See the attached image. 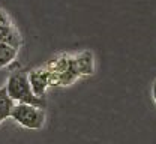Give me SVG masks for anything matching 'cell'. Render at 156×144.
I'll return each mask as SVG.
<instances>
[{"label": "cell", "mask_w": 156, "mask_h": 144, "mask_svg": "<svg viewBox=\"0 0 156 144\" xmlns=\"http://www.w3.org/2000/svg\"><path fill=\"white\" fill-rule=\"evenodd\" d=\"M11 117L27 129H41L45 123V113L42 108L29 104H15Z\"/></svg>", "instance_id": "2"}, {"label": "cell", "mask_w": 156, "mask_h": 144, "mask_svg": "<svg viewBox=\"0 0 156 144\" xmlns=\"http://www.w3.org/2000/svg\"><path fill=\"white\" fill-rule=\"evenodd\" d=\"M17 54H18V50L0 42V68H5L9 63L14 62L17 59Z\"/></svg>", "instance_id": "7"}, {"label": "cell", "mask_w": 156, "mask_h": 144, "mask_svg": "<svg viewBox=\"0 0 156 144\" xmlns=\"http://www.w3.org/2000/svg\"><path fill=\"white\" fill-rule=\"evenodd\" d=\"M6 90L9 96L15 101V104H29L38 108H44L47 105V101L44 98H38L30 87L29 77L23 71H14L8 81H6Z\"/></svg>", "instance_id": "1"}, {"label": "cell", "mask_w": 156, "mask_h": 144, "mask_svg": "<svg viewBox=\"0 0 156 144\" xmlns=\"http://www.w3.org/2000/svg\"><path fill=\"white\" fill-rule=\"evenodd\" d=\"M75 60V66H77V71L80 75H90L95 69V60H93V56L92 53L86 51V53H81L74 57Z\"/></svg>", "instance_id": "5"}, {"label": "cell", "mask_w": 156, "mask_h": 144, "mask_svg": "<svg viewBox=\"0 0 156 144\" xmlns=\"http://www.w3.org/2000/svg\"><path fill=\"white\" fill-rule=\"evenodd\" d=\"M14 107H15V101L9 96L6 87H0V123L11 117Z\"/></svg>", "instance_id": "6"}, {"label": "cell", "mask_w": 156, "mask_h": 144, "mask_svg": "<svg viewBox=\"0 0 156 144\" xmlns=\"http://www.w3.org/2000/svg\"><path fill=\"white\" fill-rule=\"evenodd\" d=\"M27 77H29V83H30L32 92L38 98H44L47 87L51 84L50 71L47 68L45 69H33V71H30V74H27Z\"/></svg>", "instance_id": "3"}, {"label": "cell", "mask_w": 156, "mask_h": 144, "mask_svg": "<svg viewBox=\"0 0 156 144\" xmlns=\"http://www.w3.org/2000/svg\"><path fill=\"white\" fill-rule=\"evenodd\" d=\"M153 99H155V102H156V80L153 83Z\"/></svg>", "instance_id": "9"}, {"label": "cell", "mask_w": 156, "mask_h": 144, "mask_svg": "<svg viewBox=\"0 0 156 144\" xmlns=\"http://www.w3.org/2000/svg\"><path fill=\"white\" fill-rule=\"evenodd\" d=\"M0 42L18 50L23 44V39L20 36L18 30L14 26H3V27H0Z\"/></svg>", "instance_id": "4"}, {"label": "cell", "mask_w": 156, "mask_h": 144, "mask_svg": "<svg viewBox=\"0 0 156 144\" xmlns=\"http://www.w3.org/2000/svg\"><path fill=\"white\" fill-rule=\"evenodd\" d=\"M3 26H12V23H11V18H9L8 12L0 9V27H3Z\"/></svg>", "instance_id": "8"}]
</instances>
